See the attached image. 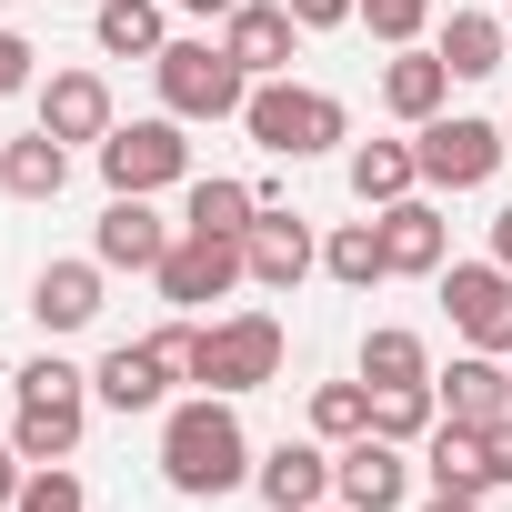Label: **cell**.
Segmentation results:
<instances>
[{
  "label": "cell",
  "instance_id": "6da1fadb",
  "mask_svg": "<svg viewBox=\"0 0 512 512\" xmlns=\"http://www.w3.org/2000/svg\"><path fill=\"white\" fill-rule=\"evenodd\" d=\"M161 482L181 502H221V492L251 482V432H241L231 392H191V402L161 412Z\"/></svg>",
  "mask_w": 512,
  "mask_h": 512
},
{
  "label": "cell",
  "instance_id": "7a4b0ae2",
  "mask_svg": "<svg viewBox=\"0 0 512 512\" xmlns=\"http://www.w3.org/2000/svg\"><path fill=\"white\" fill-rule=\"evenodd\" d=\"M241 131L262 141L272 161H322V151H342L352 141V111L332 101V91H312V81H251V101H241Z\"/></svg>",
  "mask_w": 512,
  "mask_h": 512
},
{
  "label": "cell",
  "instance_id": "3957f363",
  "mask_svg": "<svg viewBox=\"0 0 512 512\" xmlns=\"http://www.w3.org/2000/svg\"><path fill=\"white\" fill-rule=\"evenodd\" d=\"M151 81H161V111L171 121H241V101H251V71L221 41H161Z\"/></svg>",
  "mask_w": 512,
  "mask_h": 512
},
{
  "label": "cell",
  "instance_id": "277c9868",
  "mask_svg": "<svg viewBox=\"0 0 512 512\" xmlns=\"http://www.w3.org/2000/svg\"><path fill=\"white\" fill-rule=\"evenodd\" d=\"M412 161H422L432 191H482V181L512 161V131L482 121V111H432V121L412 131Z\"/></svg>",
  "mask_w": 512,
  "mask_h": 512
},
{
  "label": "cell",
  "instance_id": "5b68a950",
  "mask_svg": "<svg viewBox=\"0 0 512 512\" xmlns=\"http://www.w3.org/2000/svg\"><path fill=\"white\" fill-rule=\"evenodd\" d=\"M201 392H262V382H282V322L272 312H231V322H211L201 332V372H191Z\"/></svg>",
  "mask_w": 512,
  "mask_h": 512
},
{
  "label": "cell",
  "instance_id": "8992f818",
  "mask_svg": "<svg viewBox=\"0 0 512 512\" xmlns=\"http://www.w3.org/2000/svg\"><path fill=\"white\" fill-rule=\"evenodd\" d=\"M101 181L111 191H171V181H191V141H181V121L161 111V121H111V141H101Z\"/></svg>",
  "mask_w": 512,
  "mask_h": 512
},
{
  "label": "cell",
  "instance_id": "52a82bcc",
  "mask_svg": "<svg viewBox=\"0 0 512 512\" xmlns=\"http://www.w3.org/2000/svg\"><path fill=\"white\" fill-rule=\"evenodd\" d=\"M442 312L462 352H512V272L502 262H442Z\"/></svg>",
  "mask_w": 512,
  "mask_h": 512
},
{
  "label": "cell",
  "instance_id": "ba28073f",
  "mask_svg": "<svg viewBox=\"0 0 512 512\" xmlns=\"http://www.w3.org/2000/svg\"><path fill=\"white\" fill-rule=\"evenodd\" d=\"M151 282H161L171 312H211V302L241 292L251 272H241V241H221V231H181V241L161 251V272H151Z\"/></svg>",
  "mask_w": 512,
  "mask_h": 512
},
{
  "label": "cell",
  "instance_id": "9c48e42d",
  "mask_svg": "<svg viewBox=\"0 0 512 512\" xmlns=\"http://www.w3.org/2000/svg\"><path fill=\"white\" fill-rule=\"evenodd\" d=\"M332 492H342V512H402L412 502V452L382 442V432H352V442H332Z\"/></svg>",
  "mask_w": 512,
  "mask_h": 512
},
{
  "label": "cell",
  "instance_id": "30bf717a",
  "mask_svg": "<svg viewBox=\"0 0 512 512\" xmlns=\"http://www.w3.org/2000/svg\"><path fill=\"white\" fill-rule=\"evenodd\" d=\"M322 262V241H312V221L302 211H282V201H262V221L241 231V272H251V292H302V272Z\"/></svg>",
  "mask_w": 512,
  "mask_h": 512
},
{
  "label": "cell",
  "instance_id": "8fae6325",
  "mask_svg": "<svg viewBox=\"0 0 512 512\" xmlns=\"http://www.w3.org/2000/svg\"><path fill=\"white\" fill-rule=\"evenodd\" d=\"M171 241H181V231L151 211V191H111V211H101V231H91V262H101V272H161Z\"/></svg>",
  "mask_w": 512,
  "mask_h": 512
},
{
  "label": "cell",
  "instance_id": "7c38bea8",
  "mask_svg": "<svg viewBox=\"0 0 512 512\" xmlns=\"http://www.w3.org/2000/svg\"><path fill=\"white\" fill-rule=\"evenodd\" d=\"M221 51H231L251 81H282V71H292V51H302V21L282 11V0H241V11L221 21Z\"/></svg>",
  "mask_w": 512,
  "mask_h": 512
},
{
  "label": "cell",
  "instance_id": "4fadbf2b",
  "mask_svg": "<svg viewBox=\"0 0 512 512\" xmlns=\"http://www.w3.org/2000/svg\"><path fill=\"white\" fill-rule=\"evenodd\" d=\"M251 492H262L272 512H312L322 492H332V442L312 432V442H272L262 462H251Z\"/></svg>",
  "mask_w": 512,
  "mask_h": 512
},
{
  "label": "cell",
  "instance_id": "5bb4252c",
  "mask_svg": "<svg viewBox=\"0 0 512 512\" xmlns=\"http://www.w3.org/2000/svg\"><path fill=\"white\" fill-rule=\"evenodd\" d=\"M41 131L71 141V151H81V141L101 151V141H111V81H101V71H51V81H41Z\"/></svg>",
  "mask_w": 512,
  "mask_h": 512
},
{
  "label": "cell",
  "instance_id": "9a60e30c",
  "mask_svg": "<svg viewBox=\"0 0 512 512\" xmlns=\"http://www.w3.org/2000/svg\"><path fill=\"white\" fill-rule=\"evenodd\" d=\"M372 221H382V262H392V272H412V282H432V272L452 262V221H442L432 201H382Z\"/></svg>",
  "mask_w": 512,
  "mask_h": 512
},
{
  "label": "cell",
  "instance_id": "2e32d148",
  "mask_svg": "<svg viewBox=\"0 0 512 512\" xmlns=\"http://www.w3.org/2000/svg\"><path fill=\"white\" fill-rule=\"evenodd\" d=\"M101 262H41V282H31V322L61 342V332H91L101 322Z\"/></svg>",
  "mask_w": 512,
  "mask_h": 512
},
{
  "label": "cell",
  "instance_id": "e0dca14e",
  "mask_svg": "<svg viewBox=\"0 0 512 512\" xmlns=\"http://www.w3.org/2000/svg\"><path fill=\"white\" fill-rule=\"evenodd\" d=\"M442 101H452V71H442V51H412V41H402V51L382 61V111L422 131V121H432Z\"/></svg>",
  "mask_w": 512,
  "mask_h": 512
},
{
  "label": "cell",
  "instance_id": "ac0fdd59",
  "mask_svg": "<svg viewBox=\"0 0 512 512\" xmlns=\"http://www.w3.org/2000/svg\"><path fill=\"white\" fill-rule=\"evenodd\" d=\"M422 472H432V492H492V452H482V422H432L422 432Z\"/></svg>",
  "mask_w": 512,
  "mask_h": 512
},
{
  "label": "cell",
  "instance_id": "d6986e66",
  "mask_svg": "<svg viewBox=\"0 0 512 512\" xmlns=\"http://www.w3.org/2000/svg\"><path fill=\"white\" fill-rule=\"evenodd\" d=\"M432 392H442L452 422H502V412H512V372H502V352H462L452 372H432Z\"/></svg>",
  "mask_w": 512,
  "mask_h": 512
},
{
  "label": "cell",
  "instance_id": "ffe728a7",
  "mask_svg": "<svg viewBox=\"0 0 512 512\" xmlns=\"http://www.w3.org/2000/svg\"><path fill=\"white\" fill-rule=\"evenodd\" d=\"M161 392H171V372H161L151 342H121V352H101V372H91V402H111V412H161Z\"/></svg>",
  "mask_w": 512,
  "mask_h": 512
},
{
  "label": "cell",
  "instance_id": "44dd1931",
  "mask_svg": "<svg viewBox=\"0 0 512 512\" xmlns=\"http://www.w3.org/2000/svg\"><path fill=\"white\" fill-rule=\"evenodd\" d=\"M61 181H71V141H51V131L0 141V191L11 201H61Z\"/></svg>",
  "mask_w": 512,
  "mask_h": 512
},
{
  "label": "cell",
  "instance_id": "7402d4cb",
  "mask_svg": "<svg viewBox=\"0 0 512 512\" xmlns=\"http://www.w3.org/2000/svg\"><path fill=\"white\" fill-rule=\"evenodd\" d=\"M251 221H262V191L231 181V171H201V181H191V201H181V231H221V241H241Z\"/></svg>",
  "mask_w": 512,
  "mask_h": 512
},
{
  "label": "cell",
  "instance_id": "603a6c76",
  "mask_svg": "<svg viewBox=\"0 0 512 512\" xmlns=\"http://www.w3.org/2000/svg\"><path fill=\"white\" fill-rule=\"evenodd\" d=\"M502 61H512V31H502L492 11H452V21H442V71H452V81H492Z\"/></svg>",
  "mask_w": 512,
  "mask_h": 512
},
{
  "label": "cell",
  "instance_id": "cb8c5ba5",
  "mask_svg": "<svg viewBox=\"0 0 512 512\" xmlns=\"http://www.w3.org/2000/svg\"><path fill=\"white\" fill-rule=\"evenodd\" d=\"M91 41H101L111 61H161L171 21H161V0H101V11H91Z\"/></svg>",
  "mask_w": 512,
  "mask_h": 512
},
{
  "label": "cell",
  "instance_id": "d4e9b609",
  "mask_svg": "<svg viewBox=\"0 0 512 512\" xmlns=\"http://www.w3.org/2000/svg\"><path fill=\"white\" fill-rule=\"evenodd\" d=\"M342 171H352V201H362V211H382V201H412V181H422L412 141H362Z\"/></svg>",
  "mask_w": 512,
  "mask_h": 512
},
{
  "label": "cell",
  "instance_id": "484cf974",
  "mask_svg": "<svg viewBox=\"0 0 512 512\" xmlns=\"http://www.w3.org/2000/svg\"><path fill=\"white\" fill-rule=\"evenodd\" d=\"M432 422H442V392H432V382H382V392H372V432H382V442L422 452Z\"/></svg>",
  "mask_w": 512,
  "mask_h": 512
},
{
  "label": "cell",
  "instance_id": "4316f807",
  "mask_svg": "<svg viewBox=\"0 0 512 512\" xmlns=\"http://www.w3.org/2000/svg\"><path fill=\"white\" fill-rule=\"evenodd\" d=\"M322 272H332L342 292H372V282H392V262H382V221H342V231L322 241Z\"/></svg>",
  "mask_w": 512,
  "mask_h": 512
},
{
  "label": "cell",
  "instance_id": "83f0119b",
  "mask_svg": "<svg viewBox=\"0 0 512 512\" xmlns=\"http://www.w3.org/2000/svg\"><path fill=\"white\" fill-rule=\"evenodd\" d=\"M362 382L382 392V382H432V352H422V332H402V322H372L362 332Z\"/></svg>",
  "mask_w": 512,
  "mask_h": 512
},
{
  "label": "cell",
  "instance_id": "f1b7e54d",
  "mask_svg": "<svg viewBox=\"0 0 512 512\" xmlns=\"http://www.w3.org/2000/svg\"><path fill=\"white\" fill-rule=\"evenodd\" d=\"M81 422H91V412L21 402V412H11V442H21V462H71V452H81Z\"/></svg>",
  "mask_w": 512,
  "mask_h": 512
},
{
  "label": "cell",
  "instance_id": "f546056e",
  "mask_svg": "<svg viewBox=\"0 0 512 512\" xmlns=\"http://www.w3.org/2000/svg\"><path fill=\"white\" fill-rule=\"evenodd\" d=\"M11 392H21V402H61V412H91V372H71L61 352L21 362V372H11Z\"/></svg>",
  "mask_w": 512,
  "mask_h": 512
},
{
  "label": "cell",
  "instance_id": "4dcf8cb0",
  "mask_svg": "<svg viewBox=\"0 0 512 512\" xmlns=\"http://www.w3.org/2000/svg\"><path fill=\"white\" fill-rule=\"evenodd\" d=\"M312 432H322V442L372 432V382H322V392H312Z\"/></svg>",
  "mask_w": 512,
  "mask_h": 512
},
{
  "label": "cell",
  "instance_id": "1f68e13d",
  "mask_svg": "<svg viewBox=\"0 0 512 512\" xmlns=\"http://www.w3.org/2000/svg\"><path fill=\"white\" fill-rule=\"evenodd\" d=\"M11 512H91V492H81V472L71 462H31V482H21V502Z\"/></svg>",
  "mask_w": 512,
  "mask_h": 512
},
{
  "label": "cell",
  "instance_id": "d6a6232c",
  "mask_svg": "<svg viewBox=\"0 0 512 512\" xmlns=\"http://www.w3.org/2000/svg\"><path fill=\"white\" fill-rule=\"evenodd\" d=\"M422 21H432V0H362V31H372V41H392V51H402V41H422Z\"/></svg>",
  "mask_w": 512,
  "mask_h": 512
},
{
  "label": "cell",
  "instance_id": "836d02e7",
  "mask_svg": "<svg viewBox=\"0 0 512 512\" xmlns=\"http://www.w3.org/2000/svg\"><path fill=\"white\" fill-rule=\"evenodd\" d=\"M151 352H161V372H171V382H191V372H201V322H161V332H151Z\"/></svg>",
  "mask_w": 512,
  "mask_h": 512
},
{
  "label": "cell",
  "instance_id": "e575fe53",
  "mask_svg": "<svg viewBox=\"0 0 512 512\" xmlns=\"http://www.w3.org/2000/svg\"><path fill=\"white\" fill-rule=\"evenodd\" d=\"M31 61H41V51H31L21 31H0V101H11V91H41V81H31Z\"/></svg>",
  "mask_w": 512,
  "mask_h": 512
},
{
  "label": "cell",
  "instance_id": "d590c367",
  "mask_svg": "<svg viewBox=\"0 0 512 512\" xmlns=\"http://www.w3.org/2000/svg\"><path fill=\"white\" fill-rule=\"evenodd\" d=\"M282 11H292L302 31H342V21H362V0H282Z\"/></svg>",
  "mask_w": 512,
  "mask_h": 512
},
{
  "label": "cell",
  "instance_id": "8d00e7d4",
  "mask_svg": "<svg viewBox=\"0 0 512 512\" xmlns=\"http://www.w3.org/2000/svg\"><path fill=\"white\" fill-rule=\"evenodd\" d=\"M482 452H492V482H512V412H502V422H482Z\"/></svg>",
  "mask_w": 512,
  "mask_h": 512
},
{
  "label": "cell",
  "instance_id": "74e56055",
  "mask_svg": "<svg viewBox=\"0 0 512 512\" xmlns=\"http://www.w3.org/2000/svg\"><path fill=\"white\" fill-rule=\"evenodd\" d=\"M21 482H31V462H21V442H0V512L21 502Z\"/></svg>",
  "mask_w": 512,
  "mask_h": 512
},
{
  "label": "cell",
  "instance_id": "f35d334b",
  "mask_svg": "<svg viewBox=\"0 0 512 512\" xmlns=\"http://www.w3.org/2000/svg\"><path fill=\"white\" fill-rule=\"evenodd\" d=\"M492 262H502V272H512V201H502V211H492Z\"/></svg>",
  "mask_w": 512,
  "mask_h": 512
},
{
  "label": "cell",
  "instance_id": "ab89813d",
  "mask_svg": "<svg viewBox=\"0 0 512 512\" xmlns=\"http://www.w3.org/2000/svg\"><path fill=\"white\" fill-rule=\"evenodd\" d=\"M422 512H482V492H432Z\"/></svg>",
  "mask_w": 512,
  "mask_h": 512
},
{
  "label": "cell",
  "instance_id": "60d3db41",
  "mask_svg": "<svg viewBox=\"0 0 512 512\" xmlns=\"http://www.w3.org/2000/svg\"><path fill=\"white\" fill-rule=\"evenodd\" d=\"M181 11H191V21H231V11H241V0H181Z\"/></svg>",
  "mask_w": 512,
  "mask_h": 512
},
{
  "label": "cell",
  "instance_id": "b9f144b4",
  "mask_svg": "<svg viewBox=\"0 0 512 512\" xmlns=\"http://www.w3.org/2000/svg\"><path fill=\"white\" fill-rule=\"evenodd\" d=\"M502 71H512V61H502Z\"/></svg>",
  "mask_w": 512,
  "mask_h": 512
},
{
  "label": "cell",
  "instance_id": "7bdbcfd3",
  "mask_svg": "<svg viewBox=\"0 0 512 512\" xmlns=\"http://www.w3.org/2000/svg\"><path fill=\"white\" fill-rule=\"evenodd\" d=\"M502 131H512V121H502Z\"/></svg>",
  "mask_w": 512,
  "mask_h": 512
},
{
  "label": "cell",
  "instance_id": "ee69618b",
  "mask_svg": "<svg viewBox=\"0 0 512 512\" xmlns=\"http://www.w3.org/2000/svg\"><path fill=\"white\" fill-rule=\"evenodd\" d=\"M312 512H322V502H312Z\"/></svg>",
  "mask_w": 512,
  "mask_h": 512
}]
</instances>
